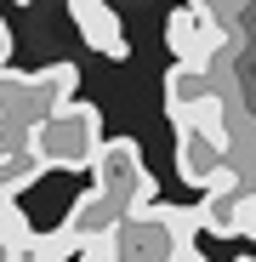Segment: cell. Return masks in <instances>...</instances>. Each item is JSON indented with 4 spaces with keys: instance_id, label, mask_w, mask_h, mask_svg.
I'll list each match as a JSON object with an SVG mask.
<instances>
[{
    "instance_id": "obj_5",
    "label": "cell",
    "mask_w": 256,
    "mask_h": 262,
    "mask_svg": "<svg viewBox=\"0 0 256 262\" xmlns=\"http://www.w3.org/2000/svg\"><path fill=\"white\" fill-rule=\"evenodd\" d=\"M165 46L182 69H211L217 74V57L228 52V23L211 6H177L165 17Z\"/></svg>"
},
{
    "instance_id": "obj_6",
    "label": "cell",
    "mask_w": 256,
    "mask_h": 262,
    "mask_svg": "<svg viewBox=\"0 0 256 262\" xmlns=\"http://www.w3.org/2000/svg\"><path fill=\"white\" fill-rule=\"evenodd\" d=\"M68 23L80 29V40L91 52H103L108 63H125L131 57V40H125L120 29V12L108 6V0H68Z\"/></svg>"
},
{
    "instance_id": "obj_3",
    "label": "cell",
    "mask_w": 256,
    "mask_h": 262,
    "mask_svg": "<svg viewBox=\"0 0 256 262\" xmlns=\"http://www.w3.org/2000/svg\"><path fill=\"white\" fill-rule=\"evenodd\" d=\"M194 234H199L194 205H148L143 216H125L114 228L108 251L114 262H182L194 256Z\"/></svg>"
},
{
    "instance_id": "obj_9",
    "label": "cell",
    "mask_w": 256,
    "mask_h": 262,
    "mask_svg": "<svg viewBox=\"0 0 256 262\" xmlns=\"http://www.w3.org/2000/svg\"><path fill=\"white\" fill-rule=\"evenodd\" d=\"M177 171H182V183H194V188H217L234 165H228L222 154H211V148L194 137V131L177 125Z\"/></svg>"
},
{
    "instance_id": "obj_12",
    "label": "cell",
    "mask_w": 256,
    "mask_h": 262,
    "mask_svg": "<svg viewBox=\"0 0 256 262\" xmlns=\"http://www.w3.org/2000/svg\"><path fill=\"white\" fill-rule=\"evenodd\" d=\"M0 262H17V251H12V245H6V239H0Z\"/></svg>"
},
{
    "instance_id": "obj_10",
    "label": "cell",
    "mask_w": 256,
    "mask_h": 262,
    "mask_svg": "<svg viewBox=\"0 0 256 262\" xmlns=\"http://www.w3.org/2000/svg\"><path fill=\"white\" fill-rule=\"evenodd\" d=\"M217 92V74L211 69H182V63H171V74H165V108H171V120L177 114H188L199 97H211Z\"/></svg>"
},
{
    "instance_id": "obj_2",
    "label": "cell",
    "mask_w": 256,
    "mask_h": 262,
    "mask_svg": "<svg viewBox=\"0 0 256 262\" xmlns=\"http://www.w3.org/2000/svg\"><path fill=\"white\" fill-rule=\"evenodd\" d=\"M97 148H103V108L80 103V97H68L63 108H52L29 131V143H23V154L40 171H91Z\"/></svg>"
},
{
    "instance_id": "obj_1",
    "label": "cell",
    "mask_w": 256,
    "mask_h": 262,
    "mask_svg": "<svg viewBox=\"0 0 256 262\" xmlns=\"http://www.w3.org/2000/svg\"><path fill=\"white\" fill-rule=\"evenodd\" d=\"M74 92H80V69L74 63H52V69H34V74L0 69V154L23 148L29 131L52 108H63Z\"/></svg>"
},
{
    "instance_id": "obj_14",
    "label": "cell",
    "mask_w": 256,
    "mask_h": 262,
    "mask_svg": "<svg viewBox=\"0 0 256 262\" xmlns=\"http://www.w3.org/2000/svg\"><path fill=\"white\" fill-rule=\"evenodd\" d=\"M17 6H34V0H17Z\"/></svg>"
},
{
    "instance_id": "obj_8",
    "label": "cell",
    "mask_w": 256,
    "mask_h": 262,
    "mask_svg": "<svg viewBox=\"0 0 256 262\" xmlns=\"http://www.w3.org/2000/svg\"><path fill=\"white\" fill-rule=\"evenodd\" d=\"M120 223H125V211H120L114 200H103L97 188H85V194L68 205V216H63V234L80 239V245H97V239H108Z\"/></svg>"
},
{
    "instance_id": "obj_13",
    "label": "cell",
    "mask_w": 256,
    "mask_h": 262,
    "mask_svg": "<svg viewBox=\"0 0 256 262\" xmlns=\"http://www.w3.org/2000/svg\"><path fill=\"white\" fill-rule=\"evenodd\" d=\"M182 262H205V256H199V251H194V256H182Z\"/></svg>"
},
{
    "instance_id": "obj_11",
    "label": "cell",
    "mask_w": 256,
    "mask_h": 262,
    "mask_svg": "<svg viewBox=\"0 0 256 262\" xmlns=\"http://www.w3.org/2000/svg\"><path fill=\"white\" fill-rule=\"evenodd\" d=\"M0 69H12V23L0 17Z\"/></svg>"
},
{
    "instance_id": "obj_7",
    "label": "cell",
    "mask_w": 256,
    "mask_h": 262,
    "mask_svg": "<svg viewBox=\"0 0 256 262\" xmlns=\"http://www.w3.org/2000/svg\"><path fill=\"white\" fill-rule=\"evenodd\" d=\"M177 125H182V131H194V137H199L211 154L234 160V120H228V97H222V85H217L211 97H199L188 114H177Z\"/></svg>"
},
{
    "instance_id": "obj_4",
    "label": "cell",
    "mask_w": 256,
    "mask_h": 262,
    "mask_svg": "<svg viewBox=\"0 0 256 262\" xmlns=\"http://www.w3.org/2000/svg\"><path fill=\"white\" fill-rule=\"evenodd\" d=\"M91 188L103 200H114L125 216H143L148 205H159V188L143 165V148L131 137H103L97 160H91Z\"/></svg>"
}]
</instances>
